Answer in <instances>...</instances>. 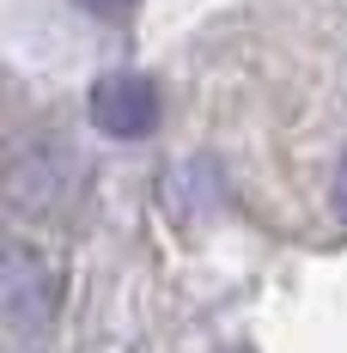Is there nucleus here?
<instances>
[{"label": "nucleus", "instance_id": "f257e3e1", "mask_svg": "<svg viewBox=\"0 0 347 353\" xmlns=\"http://www.w3.org/2000/svg\"><path fill=\"white\" fill-rule=\"evenodd\" d=\"M61 299H68V281L49 250L25 244V238L0 250V323L19 347L49 341V329L61 323Z\"/></svg>", "mask_w": 347, "mask_h": 353}, {"label": "nucleus", "instance_id": "f03ea898", "mask_svg": "<svg viewBox=\"0 0 347 353\" xmlns=\"http://www.w3.org/2000/svg\"><path fill=\"white\" fill-rule=\"evenodd\" d=\"M79 195V159L61 134H25L6 159V208L19 219H61Z\"/></svg>", "mask_w": 347, "mask_h": 353}, {"label": "nucleus", "instance_id": "7ed1b4c3", "mask_svg": "<svg viewBox=\"0 0 347 353\" xmlns=\"http://www.w3.org/2000/svg\"><path fill=\"white\" fill-rule=\"evenodd\" d=\"M86 104H92V122L110 141H140L159 128V85L146 73H104Z\"/></svg>", "mask_w": 347, "mask_h": 353}, {"label": "nucleus", "instance_id": "20e7f679", "mask_svg": "<svg viewBox=\"0 0 347 353\" xmlns=\"http://www.w3.org/2000/svg\"><path fill=\"white\" fill-rule=\"evenodd\" d=\"M86 12H98V19H122V12H135V0H79Z\"/></svg>", "mask_w": 347, "mask_h": 353}, {"label": "nucleus", "instance_id": "39448f33", "mask_svg": "<svg viewBox=\"0 0 347 353\" xmlns=\"http://www.w3.org/2000/svg\"><path fill=\"white\" fill-rule=\"evenodd\" d=\"M335 219L347 225V152H341V171H335Z\"/></svg>", "mask_w": 347, "mask_h": 353}]
</instances>
